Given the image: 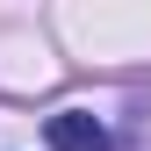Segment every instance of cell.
<instances>
[{
  "label": "cell",
  "instance_id": "cell-1",
  "mask_svg": "<svg viewBox=\"0 0 151 151\" xmlns=\"http://www.w3.org/2000/svg\"><path fill=\"white\" fill-rule=\"evenodd\" d=\"M43 137H50V151H108V129H101V115H86V108H58V115L43 122Z\"/></svg>",
  "mask_w": 151,
  "mask_h": 151
}]
</instances>
